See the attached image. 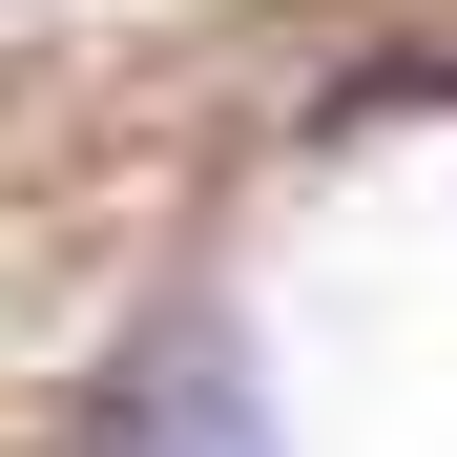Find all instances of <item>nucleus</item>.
<instances>
[{"label":"nucleus","mask_w":457,"mask_h":457,"mask_svg":"<svg viewBox=\"0 0 457 457\" xmlns=\"http://www.w3.org/2000/svg\"><path fill=\"white\" fill-rule=\"evenodd\" d=\"M84 457H291L270 353L228 333V312H145L104 353V395H84Z\"/></svg>","instance_id":"nucleus-1"}]
</instances>
